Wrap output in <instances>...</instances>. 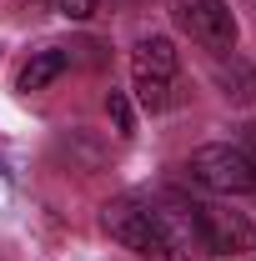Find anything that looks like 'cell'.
I'll list each match as a JSON object with an SVG mask.
<instances>
[{"label": "cell", "mask_w": 256, "mask_h": 261, "mask_svg": "<svg viewBox=\"0 0 256 261\" xmlns=\"http://www.w3.org/2000/svg\"><path fill=\"white\" fill-rule=\"evenodd\" d=\"M96 5H100V0H56V10H61L65 20H91Z\"/></svg>", "instance_id": "cell-7"}, {"label": "cell", "mask_w": 256, "mask_h": 261, "mask_svg": "<svg viewBox=\"0 0 256 261\" xmlns=\"http://www.w3.org/2000/svg\"><path fill=\"white\" fill-rule=\"evenodd\" d=\"M106 106H111V116H116V130H121V136H131V106H126V96H121V91H111V100H106Z\"/></svg>", "instance_id": "cell-8"}, {"label": "cell", "mask_w": 256, "mask_h": 261, "mask_svg": "<svg viewBox=\"0 0 256 261\" xmlns=\"http://www.w3.org/2000/svg\"><path fill=\"white\" fill-rule=\"evenodd\" d=\"M186 216L196 226V246L211 256H241L256 246V226L246 211H231L221 201H186Z\"/></svg>", "instance_id": "cell-1"}, {"label": "cell", "mask_w": 256, "mask_h": 261, "mask_svg": "<svg viewBox=\"0 0 256 261\" xmlns=\"http://www.w3.org/2000/svg\"><path fill=\"white\" fill-rule=\"evenodd\" d=\"M241 151L251 156V166H256V126H246V136H241Z\"/></svg>", "instance_id": "cell-9"}, {"label": "cell", "mask_w": 256, "mask_h": 261, "mask_svg": "<svg viewBox=\"0 0 256 261\" xmlns=\"http://www.w3.org/2000/svg\"><path fill=\"white\" fill-rule=\"evenodd\" d=\"M131 81L146 111H161L171 100V81H176V45L166 35H146L131 50Z\"/></svg>", "instance_id": "cell-3"}, {"label": "cell", "mask_w": 256, "mask_h": 261, "mask_svg": "<svg viewBox=\"0 0 256 261\" xmlns=\"http://www.w3.org/2000/svg\"><path fill=\"white\" fill-rule=\"evenodd\" d=\"M171 15L201 50H211V56H231L236 50V15H231L226 0H176Z\"/></svg>", "instance_id": "cell-4"}, {"label": "cell", "mask_w": 256, "mask_h": 261, "mask_svg": "<svg viewBox=\"0 0 256 261\" xmlns=\"http://www.w3.org/2000/svg\"><path fill=\"white\" fill-rule=\"evenodd\" d=\"M186 171H191L196 186H206V191H216V196H246V191H256L251 156H246L241 146H231V141H216V146L191 151Z\"/></svg>", "instance_id": "cell-2"}, {"label": "cell", "mask_w": 256, "mask_h": 261, "mask_svg": "<svg viewBox=\"0 0 256 261\" xmlns=\"http://www.w3.org/2000/svg\"><path fill=\"white\" fill-rule=\"evenodd\" d=\"M65 65H70L65 50H40V56H31V61L20 65V91H45L56 75H65Z\"/></svg>", "instance_id": "cell-6"}, {"label": "cell", "mask_w": 256, "mask_h": 261, "mask_svg": "<svg viewBox=\"0 0 256 261\" xmlns=\"http://www.w3.org/2000/svg\"><path fill=\"white\" fill-rule=\"evenodd\" d=\"M216 81H221V96H226V100H236V106H251V100H256V70H251L246 61H236V56L226 61V56H221Z\"/></svg>", "instance_id": "cell-5"}]
</instances>
